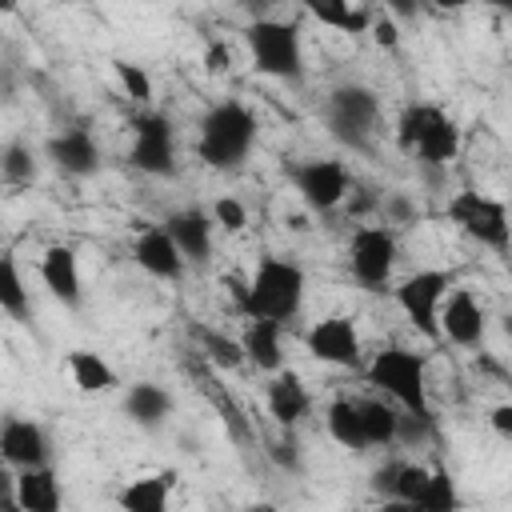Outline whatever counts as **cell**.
<instances>
[{
    "instance_id": "1",
    "label": "cell",
    "mask_w": 512,
    "mask_h": 512,
    "mask_svg": "<svg viewBox=\"0 0 512 512\" xmlns=\"http://www.w3.org/2000/svg\"><path fill=\"white\" fill-rule=\"evenodd\" d=\"M228 284L244 316H268L276 324H292L304 308L308 276L292 256H260V264L244 284L240 280H228Z\"/></svg>"
},
{
    "instance_id": "2",
    "label": "cell",
    "mask_w": 512,
    "mask_h": 512,
    "mask_svg": "<svg viewBox=\"0 0 512 512\" xmlns=\"http://www.w3.org/2000/svg\"><path fill=\"white\" fill-rule=\"evenodd\" d=\"M260 136L256 112L240 100H216L196 124V156L212 172H236L252 156Z\"/></svg>"
},
{
    "instance_id": "3",
    "label": "cell",
    "mask_w": 512,
    "mask_h": 512,
    "mask_svg": "<svg viewBox=\"0 0 512 512\" xmlns=\"http://www.w3.org/2000/svg\"><path fill=\"white\" fill-rule=\"evenodd\" d=\"M396 148L408 152V156H416L420 164L444 168L460 152V128H456V120L440 104L412 100L396 116Z\"/></svg>"
},
{
    "instance_id": "4",
    "label": "cell",
    "mask_w": 512,
    "mask_h": 512,
    "mask_svg": "<svg viewBox=\"0 0 512 512\" xmlns=\"http://www.w3.org/2000/svg\"><path fill=\"white\" fill-rule=\"evenodd\" d=\"M368 384L384 392V400H392L400 412H416V416H432V400H428V360L416 348L404 344H388L380 348L368 368H364Z\"/></svg>"
},
{
    "instance_id": "5",
    "label": "cell",
    "mask_w": 512,
    "mask_h": 512,
    "mask_svg": "<svg viewBox=\"0 0 512 512\" xmlns=\"http://www.w3.org/2000/svg\"><path fill=\"white\" fill-rule=\"evenodd\" d=\"M244 44H248L252 68L260 76L280 80V84H300L304 80V40H300V28L292 20L256 16L244 28Z\"/></svg>"
},
{
    "instance_id": "6",
    "label": "cell",
    "mask_w": 512,
    "mask_h": 512,
    "mask_svg": "<svg viewBox=\"0 0 512 512\" xmlns=\"http://www.w3.org/2000/svg\"><path fill=\"white\" fill-rule=\"evenodd\" d=\"M324 124L328 136L344 148L372 152V140L380 132V96L368 84H336L324 100Z\"/></svg>"
},
{
    "instance_id": "7",
    "label": "cell",
    "mask_w": 512,
    "mask_h": 512,
    "mask_svg": "<svg viewBox=\"0 0 512 512\" xmlns=\"http://www.w3.org/2000/svg\"><path fill=\"white\" fill-rule=\"evenodd\" d=\"M444 216L468 236L476 240L480 248H492V252H508V240H512V224H508V204L500 196H488L480 188H460L448 196V208Z\"/></svg>"
},
{
    "instance_id": "8",
    "label": "cell",
    "mask_w": 512,
    "mask_h": 512,
    "mask_svg": "<svg viewBox=\"0 0 512 512\" xmlns=\"http://www.w3.org/2000/svg\"><path fill=\"white\" fill-rule=\"evenodd\" d=\"M128 132H132V144H128V164L144 176H156V180H168L176 176V124L168 112L160 108H140L132 120H128Z\"/></svg>"
},
{
    "instance_id": "9",
    "label": "cell",
    "mask_w": 512,
    "mask_h": 512,
    "mask_svg": "<svg viewBox=\"0 0 512 512\" xmlns=\"http://www.w3.org/2000/svg\"><path fill=\"white\" fill-rule=\"evenodd\" d=\"M400 260V240L392 232V224H360L348 240V272L360 288L368 292H384L392 284Z\"/></svg>"
},
{
    "instance_id": "10",
    "label": "cell",
    "mask_w": 512,
    "mask_h": 512,
    "mask_svg": "<svg viewBox=\"0 0 512 512\" xmlns=\"http://www.w3.org/2000/svg\"><path fill=\"white\" fill-rule=\"evenodd\" d=\"M448 288H452V272H448V268H420V272H408V276L392 288V296H396V308L404 312V320H408L420 336L440 340L436 316H440V300L448 296Z\"/></svg>"
},
{
    "instance_id": "11",
    "label": "cell",
    "mask_w": 512,
    "mask_h": 512,
    "mask_svg": "<svg viewBox=\"0 0 512 512\" xmlns=\"http://www.w3.org/2000/svg\"><path fill=\"white\" fill-rule=\"evenodd\" d=\"M288 176L312 212H332L352 192V176H348L344 160H332V156H304L288 168Z\"/></svg>"
},
{
    "instance_id": "12",
    "label": "cell",
    "mask_w": 512,
    "mask_h": 512,
    "mask_svg": "<svg viewBox=\"0 0 512 512\" xmlns=\"http://www.w3.org/2000/svg\"><path fill=\"white\" fill-rule=\"evenodd\" d=\"M304 348L312 360L328 368H360V332L352 316H324L304 332Z\"/></svg>"
},
{
    "instance_id": "13",
    "label": "cell",
    "mask_w": 512,
    "mask_h": 512,
    "mask_svg": "<svg viewBox=\"0 0 512 512\" xmlns=\"http://www.w3.org/2000/svg\"><path fill=\"white\" fill-rule=\"evenodd\" d=\"M436 324H440V340H448L456 348H480L484 332H488V312H484V304L468 288H452L440 300Z\"/></svg>"
},
{
    "instance_id": "14",
    "label": "cell",
    "mask_w": 512,
    "mask_h": 512,
    "mask_svg": "<svg viewBox=\"0 0 512 512\" xmlns=\"http://www.w3.org/2000/svg\"><path fill=\"white\" fill-rule=\"evenodd\" d=\"M44 156L52 160L56 172L72 176V180H88L100 172V144L92 136V128L84 124H72V128H60L44 140Z\"/></svg>"
},
{
    "instance_id": "15",
    "label": "cell",
    "mask_w": 512,
    "mask_h": 512,
    "mask_svg": "<svg viewBox=\"0 0 512 512\" xmlns=\"http://www.w3.org/2000/svg\"><path fill=\"white\" fill-rule=\"evenodd\" d=\"M164 232L172 236V244L180 248V256L196 268H204L212 260V216L200 208V204H188V208H176L164 216Z\"/></svg>"
},
{
    "instance_id": "16",
    "label": "cell",
    "mask_w": 512,
    "mask_h": 512,
    "mask_svg": "<svg viewBox=\"0 0 512 512\" xmlns=\"http://www.w3.org/2000/svg\"><path fill=\"white\" fill-rule=\"evenodd\" d=\"M0 460H8L12 468L48 464L52 460V440H48V432L36 420H28V416H4L0 420Z\"/></svg>"
},
{
    "instance_id": "17",
    "label": "cell",
    "mask_w": 512,
    "mask_h": 512,
    "mask_svg": "<svg viewBox=\"0 0 512 512\" xmlns=\"http://www.w3.org/2000/svg\"><path fill=\"white\" fill-rule=\"evenodd\" d=\"M132 260L152 276V280H180L188 260L180 256V248L172 244V236L164 232V224H144L132 240Z\"/></svg>"
},
{
    "instance_id": "18",
    "label": "cell",
    "mask_w": 512,
    "mask_h": 512,
    "mask_svg": "<svg viewBox=\"0 0 512 512\" xmlns=\"http://www.w3.org/2000/svg\"><path fill=\"white\" fill-rule=\"evenodd\" d=\"M240 352H244V364H252L256 372H276L284 368V324L268 320V316H244V328H240Z\"/></svg>"
},
{
    "instance_id": "19",
    "label": "cell",
    "mask_w": 512,
    "mask_h": 512,
    "mask_svg": "<svg viewBox=\"0 0 512 512\" xmlns=\"http://www.w3.org/2000/svg\"><path fill=\"white\" fill-rule=\"evenodd\" d=\"M264 400H268V416L280 428H296L312 412V392L300 380V372H292V368H276L272 372V380L264 388Z\"/></svg>"
},
{
    "instance_id": "20",
    "label": "cell",
    "mask_w": 512,
    "mask_h": 512,
    "mask_svg": "<svg viewBox=\"0 0 512 512\" xmlns=\"http://www.w3.org/2000/svg\"><path fill=\"white\" fill-rule=\"evenodd\" d=\"M40 280L52 292V300H60L64 308H80L84 300V280H80V260L68 244H52L40 256Z\"/></svg>"
},
{
    "instance_id": "21",
    "label": "cell",
    "mask_w": 512,
    "mask_h": 512,
    "mask_svg": "<svg viewBox=\"0 0 512 512\" xmlns=\"http://www.w3.org/2000/svg\"><path fill=\"white\" fill-rule=\"evenodd\" d=\"M60 504H64V492H60L52 460L16 468V508L20 512H60Z\"/></svg>"
},
{
    "instance_id": "22",
    "label": "cell",
    "mask_w": 512,
    "mask_h": 512,
    "mask_svg": "<svg viewBox=\"0 0 512 512\" xmlns=\"http://www.w3.org/2000/svg\"><path fill=\"white\" fill-rule=\"evenodd\" d=\"M172 408H176L172 392L160 388V384H152V380H136V384H128V392H124V416H128L136 428H144V432L164 428L168 416H172Z\"/></svg>"
},
{
    "instance_id": "23",
    "label": "cell",
    "mask_w": 512,
    "mask_h": 512,
    "mask_svg": "<svg viewBox=\"0 0 512 512\" xmlns=\"http://www.w3.org/2000/svg\"><path fill=\"white\" fill-rule=\"evenodd\" d=\"M172 488H176V472L164 468V472H148L132 484H124L116 492V504L128 508V512H164L168 500H172Z\"/></svg>"
},
{
    "instance_id": "24",
    "label": "cell",
    "mask_w": 512,
    "mask_h": 512,
    "mask_svg": "<svg viewBox=\"0 0 512 512\" xmlns=\"http://www.w3.org/2000/svg\"><path fill=\"white\" fill-rule=\"evenodd\" d=\"M64 364H68V372H72V384L80 388V392H88V396H96V392H112L120 380H116V368L100 356V352H92V348H72L68 356H64Z\"/></svg>"
},
{
    "instance_id": "25",
    "label": "cell",
    "mask_w": 512,
    "mask_h": 512,
    "mask_svg": "<svg viewBox=\"0 0 512 512\" xmlns=\"http://www.w3.org/2000/svg\"><path fill=\"white\" fill-rule=\"evenodd\" d=\"M356 412H360V428H364V444L368 448H392L396 444L400 408L392 400L368 396V400H356Z\"/></svg>"
},
{
    "instance_id": "26",
    "label": "cell",
    "mask_w": 512,
    "mask_h": 512,
    "mask_svg": "<svg viewBox=\"0 0 512 512\" xmlns=\"http://www.w3.org/2000/svg\"><path fill=\"white\" fill-rule=\"evenodd\" d=\"M0 312L12 316L16 324L32 320V292H28L20 260L12 252H0Z\"/></svg>"
},
{
    "instance_id": "27",
    "label": "cell",
    "mask_w": 512,
    "mask_h": 512,
    "mask_svg": "<svg viewBox=\"0 0 512 512\" xmlns=\"http://www.w3.org/2000/svg\"><path fill=\"white\" fill-rule=\"evenodd\" d=\"M300 4L316 24H324L332 32H344V36H360L372 24V16L364 8H356L352 0H300Z\"/></svg>"
},
{
    "instance_id": "28",
    "label": "cell",
    "mask_w": 512,
    "mask_h": 512,
    "mask_svg": "<svg viewBox=\"0 0 512 512\" xmlns=\"http://www.w3.org/2000/svg\"><path fill=\"white\" fill-rule=\"evenodd\" d=\"M324 428L328 436L348 448V452H368L364 444V428H360V412H356V400L352 396H336L328 408H324Z\"/></svg>"
},
{
    "instance_id": "29",
    "label": "cell",
    "mask_w": 512,
    "mask_h": 512,
    "mask_svg": "<svg viewBox=\"0 0 512 512\" xmlns=\"http://www.w3.org/2000/svg\"><path fill=\"white\" fill-rule=\"evenodd\" d=\"M36 172H40V160H36L32 144H24V140L0 144V180L4 184L28 188V184H36Z\"/></svg>"
},
{
    "instance_id": "30",
    "label": "cell",
    "mask_w": 512,
    "mask_h": 512,
    "mask_svg": "<svg viewBox=\"0 0 512 512\" xmlns=\"http://www.w3.org/2000/svg\"><path fill=\"white\" fill-rule=\"evenodd\" d=\"M416 508H424V512H456L460 508V492H456V480L448 468H428Z\"/></svg>"
},
{
    "instance_id": "31",
    "label": "cell",
    "mask_w": 512,
    "mask_h": 512,
    "mask_svg": "<svg viewBox=\"0 0 512 512\" xmlns=\"http://www.w3.org/2000/svg\"><path fill=\"white\" fill-rule=\"evenodd\" d=\"M196 336H200L204 356H208L216 368H240V364H244V352H240V340H236V336H224V332H216V328H200Z\"/></svg>"
},
{
    "instance_id": "32",
    "label": "cell",
    "mask_w": 512,
    "mask_h": 512,
    "mask_svg": "<svg viewBox=\"0 0 512 512\" xmlns=\"http://www.w3.org/2000/svg\"><path fill=\"white\" fill-rule=\"evenodd\" d=\"M112 72H116V80H120V88L132 104H140V108L152 104V76L136 60H112Z\"/></svg>"
},
{
    "instance_id": "33",
    "label": "cell",
    "mask_w": 512,
    "mask_h": 512,
    "mask_svg": "<svg viewBox=\"0 0 512 512\" xmlns=\"http://www.w3.org/2000/svg\"><path fill=\"white\" fill-rule=\"evenodd\" d=\"M424 480H428V464H412V460H400V472H396V488H392V504L416 508V500H420V492H424Z\"/></svg>"
},
{
    "instance_id": "34",
    "label": "cell",
    "mask_w": 512,
    "mask_h": 512,
    "mask_svg": "<svg viewBox=\"0 0 512 512\" xmlns=\"http://www.w3.org/2000/svg\"><path fill=\"white\" fill-rule=\"evenodd\" d=\"M436 436V424L432 416H416V412H400L396 420V444H408V448H420L424 440Z\"/></svg>"
},
{
    "instance_id": "35",
    "label": "cell",
    "mask_w": 512,
    "mask_h": 512,
    "mask_svg": "<svg viewBox=\"0 0 512 512\" xmlns=\"http://www.w3.org/2000/svg\"><path fill=\"white\" fill-rule=\"evenodd\" d=\"M208 216H212V224L224 228V232H244V224H248V208H244L236 196H220V200H212Z\"/></svg>"
},
{
    "instance_id": "36",
    "label": "cell",
    "mask_w": 512,
    "mask_h": 512,
    "mask_svg": "<svg viewBox=\"0 0 512 512\" xmlns=\"http://www.w3.org/2000/svg\"><path fill=\"white\" fill-rule=\"evenodd\" d=\"M268 460L284 472H300V444L292 436V428H284V436H272L268 440Z\"/></svg>"
},
{
    "instance_id": "37",
    "label": "cell",
    "mask_w": 512,
    "mask_h": 512,
    "mask_svg": "<svg viewBox=\"0 0 512 512\" xmlns=\"http://www.w3.org/2000/svg\"><path fill=\"white\" fill-rule=\"evenodd\" d=\"M380 208H384V224H416V216H420L412 196H404V192H388L380 200Z\"/></svg>"
},
{
    "instance_id": "38",
    "label": "cell",
    "mask_w": 512,
    "mask_h": 512,
    "mask_svg": "<svg viewBox=\"0 0 512 512\" xmlns=\"http://www.w3.org/2000/svg\"><path fill=\"white\" fill-rule=\"evenodd\" d=\"M396 472H400V460H388V464H380V468L372 472V492H376V496H384L388 504H392V488H396Z\"/></svg>"
},
{
    "instance_id": "39",
    "label": "cell",
    "mask_w": 512,
    "mask_h": 512,
    "mask_svg": "<svg viewBox=\"0 0 512 512\" xmlns=\"http://www.w3.org/2000/svg\"><path fill=\"white\" fill-rule=\"evenodd\" d=\"M204 68H208L212 76H220V72H228V68H232V52H228V44H220V40H212V44H208V52H204Z\"/></svg>"
},
{
    "instance_id": "40",
    "label": "cell",
    "mask_w": 512,
    "mask_h": 512,
    "mask_svg": "<svg viewBox=\"0 0 512 512\" xmlns=\"http://www.w3.org/2000/svg\"><path fill=\"white\" fill-rule=\"evenodd\" d=\"M488 424L496 428L500 440H512V404H492L488 408Z\"/></svg>"
},
{
    "instance_id": "41",
    "label": "cell",
    "mask_w": 512,
    "mask_h": 512,
    "mask_svg": "<svg viewBox=\"0 0 512 512\" xmlns=\"http://www.w3.org/2000/svg\"><path fill=\"white\" fill-rule=\"evenodd\" d=\"M0 508H16V468L0 460Z\"/></svg>"
},
{
    "instance_id": "42",
    "label": "cell",
    "mask_w": 512,
    "mask_h": 512,
    "mask_svg": "<svg viewBox=\"0 0 512 512\" xmlns=\"http://www.w3.org/2000/svg\"><path fill=\"white\" fill-rule=\"evenodd\" d=\"M368 32H372V40L380 44V48H396L400 44V32H396V24L384 16V20H376V24H368Z\"/></svg>"
},
{
    "instance_id": "43",
    "label": "cell",
    "mask_w": 512,
    "mask_h": 512,
    "mask_svg": "<svg viewBox=\"0 0 512 512\" xmlns=\"http://www.w3.org/2000/svg\"><path fill=\"white\" fill-rule=\"evenodd\" d=\"M396 20H412L420 8H424V0H380Z\"/></svg>"
},
{
    "instance_id": "44",
    "label": "cell",
    "mask_w": 512,
    "mask_h": 512,
    "mask_svg": "<svg viewBox=\"0 0 512 512\" xmlns=\"http://www.w3.org/2000/svg\"><path fill=\"white\" fill-rule=\"evenodd\" d=\"M428 8H436V12H460V8H468V4H476V0H424Z\"/></svg>"
},
{
    "instance_id": "45",
    "label": "cell",
    "mask_w": 512,
    "mask_h": 512,
    "mask_svg": "<svg viewBox=\"0 0 512 512\" xmlns=\"http://www.w3.org/2000/svg\"><path fill=\"white\" fill-rule=\"evenodd\" d=\"M484 4H492V8H500V12H508V8H512V0H484Z\"/></svg>"
}]
</instances>
